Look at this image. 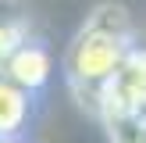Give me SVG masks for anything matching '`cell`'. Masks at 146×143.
<instances>
[{"label": "cell", "instance_id": "3", "mask_svg": "<svg viewBox=\"0 0 146 143\" xmlns=\"http://www.w3.org/2000/svg\"><path fill=\"white\" fill-rule=\"evenodd\" d=\"M4 79L14 82L18 90L32 93L36 100H43V93L50 90V82L57 79V54L43 36L25 39L4 64Z\"/></svg>", "mask_w": 146, "mask_h": 143}, {"label": "cell", "instance_id": "6", "mask_svg": "<svg viewBox=\"0 0 146 143\" xmlns=\"http://www.w3.org/2000/svg\"><path fill=\"white\" fill-rule=\"evenodd\" d=\"M0 143H29V140H0Z\"/></svg>", "mask_w": 146, "mask_h": 143}, {"label": "cell", "instance_id": "2", "mask_svg": "<svg viewBox=\"0 0 146 143\" xmlns=\"http://www.w3.org/2000/svg\"><path fill=\"white\" fill-rule=\"evenodd\" d=\"M93 118L107 143H146V39H139L111 82L100 90Z\"/></svg>", "mask_w": 146, "mask_h": 143}, {"label": "cell", "instance_id": "5", "mask_svg": "<svg viewBox=\"0 0 146 143\" xmlns=\"http://www.w3.org/2000/svg\"><path fill=\"white\" fill-rule=\"evenodd\" d=\"M32 36L36 32H32L29 11L21 4H14V0H0V64H7V57Z\"/></svg>", "mask_w": 146, "mask_h": 143}, {"label": "cell", "instance_id": "1", "mask_svg": "<svg viewBox=\"0 0 146 143\" xmlns=\"http://www.w3.org/2000/svg\"><path fill=\"white\" fill-rule=\"evenodd\" d=\"M139 39L143 36L135 29L132 11L118 0H104L82 18V25L64 43L61 57H57V75H61L64 90L71 93V100L89 118L96 111L100 90L111 82V75L121 68V61Z\"/></svg>", "mask_w": 146, "mask_h": 143}, {"label": "cell", "instance_id": "4", "mask_svg": "<svg viewBox=\"0 0 146 143\" xmlns=\"http://www.w3.org/2000/svg\"><path fill=\"white\" fill-rule=\"evenodd\" d=\"M36 107L39 100L32 93L0 79V140H25V132L36 122Z\"/></svg>", "mask_w": 146, "mask_h": 143}]
</instances>
